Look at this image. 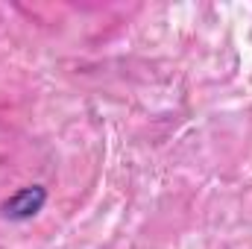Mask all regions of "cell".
Returning <instances> with one entry per match:
<instances>
[{
	"label": "cell",
	"mask_w": 252,
	"mask_h": 249,
	"mask_svg": "<svg viewBox=\"0 0 252 249\" xmlns=\"http://www.w3.org/2000/svg\"><path fill=\"white\" fill-rule=\"evenodd\" d=\"M41 202H44V190L41 187H27L15 199L6 202V214L9 217H30V214H35L41 208Z\"/></svg>",
	"instance_id": "obj_1"
}]
</instances>
